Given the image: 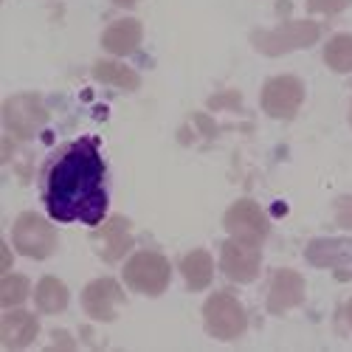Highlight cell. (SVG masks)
Returning a JSON list of instances; mask_svg holds the SVG:
<instances>
[{
	"instance_id": "ffe728a7",
	"label": "cell",
	"mask_w": 352,
	"mask_h": 352,
	"mask_svg": "<svg viewBox=\"0 0 352 352\" xmlns=\"http://www.w3.org/2000/svg\"><path fill=\"white\" fill-rule=\"evenodd\" d=\"M25 296H28V279L25 276H3V282H0V305L17 307Z\"/></svg>"
},
{
	"instance_id": "8992f818",
	"label": "cell",
	"mask_w": 352,
	"mask_h": 352,
	"mask_svg": "<svg viewBox=\"0 0 352 352\" xmlns=\"http://www.w3.org/2000/svg\"><path fill=\"white\" fill-rule=\"evenodd\" d=\"M12 240H14V248L23 256H32V259H45L56 248L54 228L40 214H32V212L17 217V223L12 228Z\"/></svg>"
},
{
	"instance_id": "5b68a950",
	"label": "cell",
	"mask_w": 352,
	"mask_h": 352,
	"mask_svg": "<svg viewBox=\"0 0 352 352\" xmlns=\"http://www.w3.org/2000/svg\"><path fill=\"white\" fill-rule=\"evenodd\" d=\"M45 122H48V110H45L43 99L34 96V94L12 96L3 104V124H6L9 135H14L20 141L23 138H32Z\"/></svg>"
},
{
	"instance_id": "9c48e42d",
	"label": "cell",
	"mask_w": 352,
	"mask_h": 352,
	"mask_svg": "<svg viewBox=\"0 0 352 352\" xmlns=\"http://www.w3.org/2000/svg\"><path fill=\"white\" fill-rule=\"evenodd\" d=\"M307 262L316 268H330L336 274V279L346 282L352 279V237L344 240H313L305 251Z\"/></svg>"
},
{
	"instance_id": "277c9868",
	"label": "cell",
	"mask_w": 352,
	"mask_h": 352,
	"mask_svg": "<svg viewBox=\"0 0 352 352\" xmlns=\"http://www.w3.org/2000/svg\"><path fill=\"white\" fill-rule=\"evenodd\" d=\"M203 318H206V330L220 338V341H231L243 336L248 318L243 305L231 296V293H214V296L203 307Z\"/></svg>"
},
{
	"instance_id": "2e32d148",
	"label": "cell",
	"mask_w": 352,
	"mask_h": 352,
	"mask_svg": "<svg viewBox=\"0 0 352 352\" xmlns=\"http://www.w3.org/2000/svg\"><path fill=\"white\" fill-rule=\"evenodd\" d=\"M181 274L186 279V285L192 290H203L209 282H212V274H214V262L209 256V251H192L181 259Z\"/></svg>"
},
{
	"instance_id": "6da1fadb",
	"label": "cell",
	"mask_w": 352,
	"mask_h": 352,
	"mask_svg": "<svg viewBox=\"0 0 352 352\" xmlns=\"http://www.w3.org/2000/svg\"><path fill=\"white\" fill-rule=\"evenodd\" d=\"M45 209L60 223L99 226L107 214L104 161L94 138H79L60 153L45 175Z\"/></svg>"
},
{
	"instance_id": "cb8c5ba5",
	"label": "cell",
	"mask_w": 352,
	"mask_h": 352,
	"mask_svg": "<svg viewBox=\"0 0 352 352\" xmlns=\"http://www.w3.org/2000/svg\"><path fill=\"white\" fill-rule=\"evenodd\" d=\"M346 321L352 324V299H349V305H346Z\"/></svg>"
},
{
	"instance_id": "d6986e66",
	"label": "cell",
	"mask_w": 352,
	"mask_h": 352,
	"mask_svg": "<svg viewBox=\"0 0 352 352\" xmlns=\"http://www.w3.org/2000/svg\"><path fill=\"white\" fill-rule=\"evenodd\" d=\"M324 63L338 74H349L352 71V34H338V37H333L327 43Z\"/></svg>"
},
{
	"instance_id": "44dd1931",
	"label": "cell",
	"mask_w": 352,
	"mask_h": 352,
	"mask_svg": "<svg viewBox=\"0 0 352 352\" xmlns=\"http://www.w3.org/2000/svg\"><path fill=\"white\" fill-rule=\"evenodd\" d=\"M349 6V0H307V9L313 14H338Z\"/></svg>"
},
{
	"instance_id": "8fae6325",
	"label": "cell",
	"mask_w": 352,
	"mask_h": 352,
	"mask_svg": "<svg viewBox=\"0 0 352 352\" xmlns=\"http://www.w3.org/2000/svg\"><path fill=\"white\" fill-rule=\"evenodd\" d=\"M259 251L256 245H248V243H240V240H228L223 243V254H220V265H223V274L234 282H251L256 279L259 274Z\"/></svg>"
},
{
	"instance_id": "ac0fdd59",
	"label": "cell",
	"mask_w": 352,
	"mask_h": 352,
	"mask_svg": "<svg viewBox=\"0 0 352 352\" xmlns=\"http://www.w3.org/2000/svg\"><path fill=\"white\" fill-rule=\"evenodd\" d=\"M94 74H96L99 82H104V85H116V87H124V91H135V87H138V74L130 71V68L122 65V63L102 60V63H96Z\"/></svg>"
},
{
	"instance_id": "603a6c76",
	"label": "cell",
	"mask_w": 352,
	"mask_h": 352,
	"mask_svg": "<svg viewBox=\"0 0 352 352\" xmlns=\"http://www.w3.org/2000/svg\"><path fill=\"white\" fill-rule=\"evenodd\" d=\"M116 6H122V9H130V6H135V0H113Z\"/></svg>"
},
{
	"instance_id": "52a82bcc",
	"label": "cell",
	"mask_w": 352,
	"mask_h": 352,
	"mask_svg": "<svg viewBox=\"0 0 352 352\" xmlns=\"http://www.w3.org/2000/svg\"><path fill=\"white\" fill-rule=\"evenodd\" d=\"M226 231L234 240L248 243V245H262L268 237V217L254 200H237L226 212Z\"/></svg>"
},
{
	"instance_id": "e0dca14e",
	"label": "cell",
	"mask_w": 352,
	"mask_h": 352,
	"mask_svg": "<svg viewBox=\"0 0 352 352\" xmlns=\"http://www.w3.org/2000/svg\"><path fill=\"white\" fill-rule=\"evenodd\" d=\"M34 299H37V307L43 313H63L68 307V287L56 276H45L37 285Z\"/></svg>"
},
{
	"instance_id": "7c38bea8",
	"label": "cell",
	"mask_w": 352,
	"mask_h": 352,
	"mask_svg": "<svg viewBox=\"0 0 352 352\" xmlns=\"http://www.w3.org/2000/svg\"><path fill=\"white\" fill-rule=\"evenodd\" d=\"M94 245L104 262L122 259L130 245H133V234H130V220L127 217H110L94 237Z\"/></svg>"
},
{
	"instance_id": "9a60e30c",
	"label": "cell",
	"mask_w": 352,
	"mask_h": 352,
	"mask_svg": "<svg viewBox=\"0 0 352 352\" xmlns=\"http://www.w3.org/2000/svg\"><path fill=\"white\" fill-rule=\"evenodd\" d=\"M141 43V23L133 20V17H124V20H116L113 25H107V32L102 34V45L110 51V54H133Z\"/></svg>"
},
{
	"instance_id": "7402d4cb",
	"label": "cell",
	"mask_w": 352,
	"mask_h": 352,
	"mask_svg": "<svg viewBox=\"0 0 352 352\" xmlns=\"http://www.w3.org/2000/svg\"><path fill=\"white\" fill-rule=\"evenodd\" d=\"M336 223L341 228H352V195L336 200Z\"/></svg>"
},
{
	"instance_id": "5bb4252c",
	"label": "cell",
	"mask_w": 352,
	"mask_h": 352,
	"mask_svg": "<svg viewBox=\"0 0 352 352\" xmlns=\"http://www.w3.org/2000/svg\"><path fill=\"white\" fill-rule=\"evenodd\" d=\"M37 330H40V324L32 313L12 310L3 316V321H0V341H3V346H9V349H20L37 338Z\"/></svg>"
},
{
	"instance_id": "4fadbf2b",
	"label": "cell",
	"mask_w": 352,
	"mask_h": 352,
	"mask_svg": "<svg viewBox=\"0 0 352 352\" xmlns=\"http://www.w3.org/2000/svg\"><path fill=\"white\" fill-rule=\"evenodd\" d=\"M302 299H305V279L290 268L276 271L271 279V287H268V310L285 313L290 307L302 305Z\"/></svg>"
},
{
	"instance_id": "7a4b0ae2",
	"label": "cell",
	"mask_w": 352,
	"mask_h": 352,
	"mask_svg": "<svg viewBox=\"0 0 352 352\" xmlns=\"http://www.w3.org/2000/svg\"><path fill=\"white\" fill-rule=\"evenodd\" d=\"M318 37H321V25L318 23H313V20H293V23H285V25L274 28V32H256L251 37V43L262 54L279 56V54H287L293 48H307Z\"/></svg>"
},
{
	"instance_id": "30bf717a",
	"label": "cell",
	"mask_w": 352,
	"mask_h": 352,
	"mask_svg": "<svg viewBox=\"0 0 352 352\" xmlns=\"http://www.w3.org/2000/svg\"><path fill=\"white\" fill-rule=\"evenodd\" d=\"M124 305V293L119 287V282L116 279H96L85 287L82 293V307L85 313L96 318V321H113L116 313H119V307Z\"/></svg>"
},
{
	"instance_id": "ba28073f",
	"label": "cell",
	"mask_w": 352,
	"mask_h": 352,
	"mask_svg": "<svg viewBox=\"0 0 352 352\" xmlns=\"http://www.w3.org/2000/svg\"><path fill=\"white\" fill-rule=\"evenodd\" d=\"M305 87L296 76H276L262 87V107L274 119H293L302 107Z\"/></svg>"
},
{
	"instance_id": "d4e9b609",
	"label": "cell",
	"mask_w": 352,
	"mask_h": 352,
	"mask_svg": "<svg viewBox=\"0 0 352 352\" xmlns=\"http://www.w3.org/2000/svg\"><path fill=\"white\" fill-rule=\"evenodd\" d=\"M349 122H352V113H349Z\"/></svg>"
},
{
	"instance_id": "3957f363",
	"label": "cell",
	"mask_w": 352,
	"mask_h": 352,
	"mask_svg": "<svg viewBox=\"0 0 352 352\" xmlns=\"http://www.w3.org/2000/svg\"><path fill=\"white\" fill-rule=\"evenodd\" d=\"M124 282L144 296H158L169 285V262L155 251H138L124 265Z\"/></svg>"
}]
</instances>
